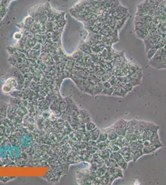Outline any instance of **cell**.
<instances>
[{
	"instance_id": "6da1fadb",
	"label": "cell",
	"mask_w": 166,
	"mask_h": 185,
	"mask_svg": "<svg viewBox=\"0 0 166 185\" xmlns=\"http://www.w3.org/2000/svg\"><path fill=\"white\" fill-rule=\"evenodd\" d=\"M166 50L164 48H159L154 56L149 61V64L155 69H166Z\"/></svg>"
},
{
	"instance_id": "7a4b0ae2",
	"label": "cell",
	"mask_w": 166,
	"mask_h": 185,
	"mask_svg": "<svg viewBox=\"0 0 166 185\" xmlns=\"http://www.w3.org/2000/svg\"><path fill=\"white\" fill-rule=\"evenodd\" d=\"M127 122L128 121L121 119L113 125H112L118 135L119 137L123 138L126 136V131H127Z\"/></svg>"
},
{
	"instance_id": "3957f363",
	"label": "cell",
	"mask_w": 166,
	"mask_h": 185,
	"mask_svg": "<svg viewBox=\"0 0 166 185\" xmlns=\"http://www.w3.org/2000/svg\"><path fill=\"white\" fill-rule=\"evenodd\" d=\"M107 171L110 177V184H112L116 178L123 177V169L120 167H108Z\"/></svg>"
},
{
	"instance_id": "277c9868",
	"label": "cell",
	"mask_w": 166,
	"mask_h": 185,
	"mask_svg": "<svg viewBox=\"0 0 166 185\" xmlns=\"http://www.w3.org/2000/svg\"><path fill=\"white\" fill-rule=\"evenodd\" d=\"M17 82L16 80L13 79V78H9L4 83V84L2 87V90L5 93H8V92H11L15 88Z\"/></svg>"
},
{
	"instance_id": "5b68a950",
	"label": "cell",
	"mask_w": 166,
	"mask_h": 185,
	"mask_svg": "<svg viewBox=\"0 0 166 185\" xmlns=\"http://www.w3.org/2000/svg\"><path fill=\"white\" fill-rule=\"evenodd\" d=\"M162 147L161 146L156 144L154 143H151L147 146H144L143 148V151L144 154H151L154 153L156 149H158V148Z\"/></svg>"
},
{
	"instance_id": "8992f818",
	"label": "cell",
	"mask_w": 166,
	"mask_h": 185,
	"mask_svg": "<svg viewBox=\"0 0 166 185\" xmlns=\"http://www.w3.org/2000/svg\"><path fill=\"white\" fill-rule=\"evenodd\" d=\"M105 130L107 131V134H108V139L110 142H112V141L115 140L116 138H119V136L116 133V131L114 129L113 126H111L109 128H105Z\"/></svg>"
},
{
	"instance_id": "52a82bcc",
	"label": "cell",
	"mask_w": 166,
	"mask_h": 185,
	"mask_svg": "<svg viewBox=\"0 0 166 185\" xmlns=\"http://www.w3.org/2000/svg\"><path fill=\"white\" fill-rule=\"evenodd\" d=\"M105 48V45L103 41H99L97 43H95L92 46V50L95 53L101 52Z\"/></svg>"
},
{
	"instance_id": "ba28073f",
	"label": "cell",
	"mask_w": 166,
	"mask_h": 185,
	"mask_svg": "<svg viewBox=\"0 0 166 185\" xmlns=\"http://www.w3.org/2000/svg\"><path fill=\"white\" fill-rule=\"evenodd\" d=\"M143 144L142 143L139 142V141H135V142H131L130 144V148L131 150V151L133 153L136 150H138L139 149H143Z\"/></svg>"
},
{
	"instance_id": "9c48e42d",
	"label": "cell",
	"mask_w": 166,
	"mask_h": 185,
	"mask_svg": "<svg viewBox=\"0 0 166 185\" xmlns=\"http://www.w3.org/2000/svg\"><path fill=\"white\" fill-rule=\"evenodd\" d=\"M144 42L145 43L146 52H148L151 48H153L155 46V43L152 38L149 36V35H148L144 39Z\"/></svg>"
},
{
	"instance_id": "30bf717a",
	"label": "cell",
	"mask_w": 166,
	"mask_h": 185,
	"mask_svg": "<svg viewBox=\"0 0 166 185\" xmlns=\"http://www.w3.org/2000/svg\"><path fill=\"white\" fill-rule=\"evenodd\" d=\"M128 94V92H126L123 88L121 87H117L114 89V91L113 92V94L112 96H119V97H123L125 98L126 95Z\"/></svg>"
},
{
	"instance_id": "8fae6325",
	"label": "cell",
	"mask_w": 166,
	"mask_h": 185,
	"mask_svg": "<svg viewBox=\"0 0 166 185\" xmlns=\"http://www.w3.org/2000/svg\"><path fill=\"white\" fill-rule=\"evenodd\" d=\"M115 161L116 162L117 164H118L119 167H120L121 169H123L124 170H126V168L128 167V162H126L125 161V160L124 159V158L122 156V155H121L120 157H119L118 159H117Z\"/></svg>"
},
{
	"instance_id": "7c38bea8",
	"label": "cell",
	"mask_w": 166,
	"mask_h": 185,
	"mask_svg": "<svg viewBox=\"0 0 166 185\" xmlns=\"http://www.w3.org/2000/svg\"><path fill=\"white\" fill-rule=\"evenodd\" d=\"M112 150L107 147L104 149L100 150L99 154L102 157V158L104 160H105L107 159H108L110 157V155L112 153Z\"/></svg>"
},
{
	"instance_id": "4fadbf2b",
	"label": "cell",
	"mask_w": 166,
	"mask_h": 185,
	"mask_svg": "<svg viewBox=\"0 0 166 185\" xmlns=\"http://www.w3.org/2000/svg\"><path fill=\"white\" fill-rule=\"evenodd\" d=\"M149 141L151 143L158 144V145L161 146H163V144H161L160 140L159 138V136L158 135V131H156V132H154L153 134V135H152V136H151V138Z\"/></svg>"
},
{
	"instance_id": "5bb4252c",
	"label": "cell",
	"mask_w": 166,
	"mask_h": 185,
	"mask_svg": "<svg viewBox=\"0 0 166 185\" xmlns=\"http://www.w3.org/2000/svg\"><path fill=\"white\" fill-rule=\"evenodd\" d=\"M103 90H104L103 81H102L100 80L97 83L96 85H95V86L94 88V95L101 94V92Z\"/></svg>"
},
{
	"instance_id": "9a60e30c",
	"label": "cell",
	"mask_w": 166,
	"mask_h": 185,
	"mask_svg": "<svg viewBox=\"0 0 166 185\" xmlns=\"http://www.w3.org/2000/svg\"><path fill=\"white\" fill-rule=\"evenodd\" d=\"M107 139H108V134H107V131L105 130V129L100 130V135L98 139L97 140V143L100 142H105Z\"/></svg>"
},
{
	"instance_id": "2e32d148",
	"label": "cell",
	"mask_w": 166,
	"mask_h": 185,
	"mask_svg": "<svg viewBox=\"0 0 166 185\" xmlns=\"http://www.w3.org/2000/svg\"><path fill=\"white\" fill-rule=\"evenodd\" d=\"M104 162L108 167H119L115 160L110 157L104 160Z\"/></svg>"
},
{
	"instance_id": "e0dca14e",
	"label": "cell",
	"mask_w": 166,
	"mask_h": 185,
	"mask_svg": "<svg viewBox=\"0 0 166 185\" xmlns=\"http://www.w3.org/2000/svg\"><path fill=\"white\" fill-rule=\"evenodd\" d=\"M101 184H110V177L107 170L103 176L101 177Z\"/></svg>"
},
{
	"instance_id": "ac0fdd59",
	"label": "cell",
	"mask_w": 166,
	"mask_h": 185,
	"mask_svg": "<svg viewBox=\"0 0 166 185\" xmlns=\"http://www.w3.org/2000/svg\"><path fill=\"white\" fill-rule=\"evenodd\" d=\"M91 131L92 132L91 133V135L92 140L94 141V142H97V140L98 139V138H99V136L100 132V130L98 128H96L94 130H93Z\"/></svg>"
},
{
	"instance_id": "d6986e66",
	"label": "cell",
	"mask_w": 166,
	"mask_h": 185,
	"mask_svg": "<svg viewBox=\"0 0 166 185\" xmlns=\"http://www.w3.org/2000/svg\"><path fill=\"white\" fill-rule=\"evenodd\" d=\"M126 18H127V16H126L125 17L121 19H120V20H117L116 21V26H115V30H116L117 31L119 30L121 28V27L123 26L124 23H125L126 22Z\"/></svg>"
},
{
	"instance_id": "ffe728a7",
	"label": "cell",
	"mask_w": 166,
	"mask_h": 185,
	"mask_svg": "<svg viewBox=\"0 0 166 185\" xmlns=\"http://www.w3.org/2000/svg\"><path fill=\"white\" fill-rule=\"evenodd\" d=\"M109 143H110V141L109 139H107L106 141H105V142H98L97 143V147L100 150H102L108 147Z\"/></svg>"
},
{
	"instance_id": "44dd1931",
	"label": "cell",
	"mask_w": 166,
	"mask_h": 185,
	"mask_svg": "<svg viewBox=\"0 0 166 185\" xmlns=\"http://www.w3.org/2000/svg\"><path fill=\"white\" fill-rule=\"evenodd\" d=\"M114 75L112 74V73L109 72V71H106L104 74L102 75V76L101 77V79H100V80L102 81H109L110 80V78L113 76Z\"/></svg>"
},
{
	"instance_id": "7402d4cb",
	"label": "cell",
	"mask_w": 166,
	"mask_h": 185,
	"mask_svg": "<svg viewBox=\"0 0 166 185\" xmlns=\"http://www.w3.org/2000/svg\"><path fill=\"white\" fill-rule=\"evenodd\" d=\"M144 155L143 149H139L138 150H136L135 152L133 153V161L134 162H135L136 160H137L139 157H141V156H143Z\"/></svg>"
},
{
	"instance_id": "603a6c76",
	"label": "cell",
	"mask_w": 166,
	"mask_h": 185,
	"mask_svg": "<svg viewBox=\"0 0 166 185\" xmlns=\"http://www.w3.org/2000/svg\"><path fill=\"white\" fill-rule=\"evenodd\" d=\"M157 50H158V49L155 46L151 48L150 50H149V51L148 52H146V53H147V56H146V57H147V59L150 60L151 58H152L154 56Z\"/></svg>"
},
{
	"instance_id": "cb8c5ba5",
	"label": "cell",
	"mask_w": 166,
	"mask_h": 185,
	"mask_svg": "<svg viewBox=\"0 0 166 185\" xmlns=\"http://www.w3.org/2000/svg\"><path fill=\"white\" fill-rule=\"evenodd\" d=\"M108 148L112 150V152L119 151V150L120 149V148L116 144H115L113 142H110Z\"/></svg>"
},
{
	"instance_id": "d4e9b609",
	"label": "cell",
	"mask_w": 166,
	"mask_h": 185,
	"mask_svg": "<svg viewBox=\"0 0 166 185\" xmlns=\"http://www.w3.org/2000/svg\"><path fill=\"white\" fill-rule=\"evenodd\" d=\"M114 91V88L112 86L110 88H104L101 92V94L104 95L112 96V94H113Z\"/></svg>"
},
{
	"instance_id": "484cf974",
	"label": "cell",
	"mask_w": 166,
	"mask_h": 185,
	"mask_svg": "<svg viewBox=\"0 0 166 185\" xmlns=\"http://www.w3.org/2000/svg\"><path fill=\"white\" fill-rule=\"evenodd\" d=\"M122 156H123V157L125 160V161L126 162L128 163L129 162L131 161V160H133V153L132 152H130V153H128L127 154L123 155Z\"/></svg>"
},
{
	"instance_id": "4316f807",
	"label": "cell",
	"mask_w": 166,
	"mask_h": 185,
	"mask_svg": "<svg viewBox=\"0 0 166 185\" xmlns=\"http://www.w3.org/2000/svg\"><path fill=\"white\" fill-rule=\"evenodd\" d=\"M96 128V126L94 124L92 123V122H89L87 123V128L89 131H92L93 130H94Z\"/></svg>"
},
{
	"instance_id": "83f0119b",
	"label": "cell",
	"mask_w": 166,
	"mask_h": 185,
	"mask_svg": "<svg viewBox=\"0 0 166 185\" xmlns=\"http://www.w3.org/2000/svg\"><path fill=\"white\" fill-rule=\"evenodd\" d=\"M103 85H104V88H108L112 87V85H110V84L108 81L103 82Z\"/></svg>"
}]
</instances>
